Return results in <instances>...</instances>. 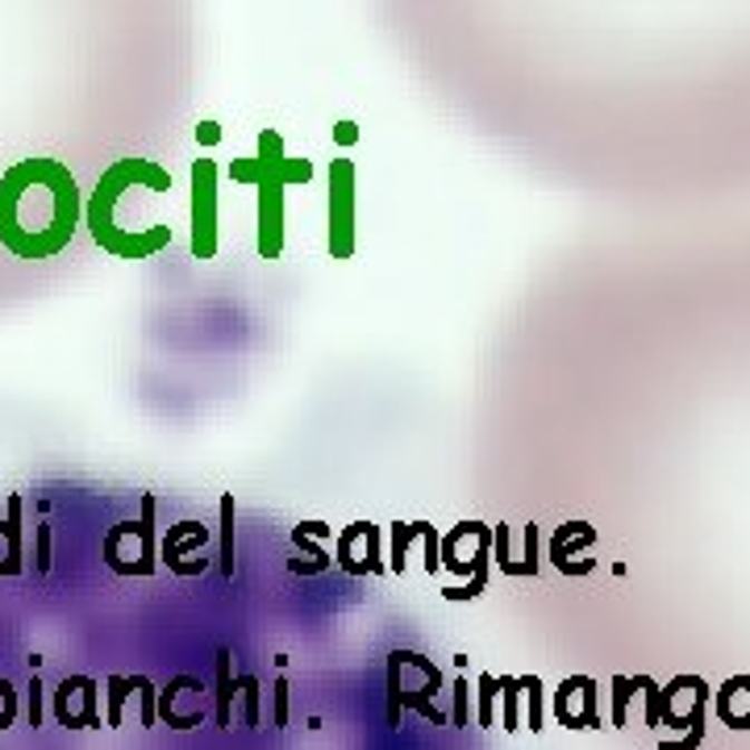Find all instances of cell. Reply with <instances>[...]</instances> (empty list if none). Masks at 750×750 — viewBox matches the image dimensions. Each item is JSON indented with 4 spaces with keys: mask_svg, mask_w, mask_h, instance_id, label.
Here are the masks:
<instances>
[{
    "mask_svg": "<svg viewBox=\"0 0 750 750\" xmlns=\"http://www.w3.org/2000/svg\"><path fill=\"white\" fill-rule=\"evenodd\" d=\"M163 205H172V172L150 159H117L96 179L84 205V225L100 251L138 263L172 246V222L163 217Z\"/></svg>",
    "mask_w": 750,
    "mask_h": 750,
    "instance_id": "6da1fadb",
    "label": "cell"
},
{
    "mask_svg": "<svg viewBox=\"0 0 750 750\" xmlns=\"http://www.w3.org/2000/svg\"><path fill=\"white\" fill-rule=\"evenodd\" d=\"M84 225V196L59 159H21L0 176V246L17 259L64 255Z\"/></svg>",
    "mask_w": 750,
    "mask_h": 750,
    "instance_id": "7a4b0ae2",
    "label": "cell"
},
{
    "mask_svg": "<svg viewBox=\"0 0 750 750\" xmlns=\"http://www.w3.org/2000/svg\"><path fill=\"white\" fill-rule=\"evenodd\" d=\"M230 179L255 188L259 259H280L284 255V230H288L284 225L288 188H292V184H309V179H313V163L288 155L284 138H280L275 129H259L255 155L230 163Z\"/></svg>",
    "mask_w": 750,
    "mask_h": 750,
    "instance_id": "3957f363",
    "label": "cell"
},
{
    "mask_svg": "<svg viewBox=\"0 0 750 750\" xmlns=\"http://www.w3.org/2000/svg\"><path fill=\"white\" fill-rule=\"evenodd\" d=\"M388 725L400 730V713L413 709L426 721H447L450 713L438 704L442 692V671L434 668V659L417 655V651H392L388 655Z\"/></svg>",
    "mask_w": 750,
    "mask_h": 750,
    "instance_id": "277c9868",
    "label": "cell"
},
{
    "mask_svg": "<svg viewBox=\"0 0 750 750\" xmlns=\"http://www.w3.org/2000/svg\"><path fill=\"white\" fill-rule=\"evenodd\" d=\"M155 509L159 500L150 493H143V513L138 522H117L109 526L105 543H100V555H105V567L113 575H155L159 567V538H155Z\"/></svg>",
    "mask_w": 750,
    "mask_h": 750,
    "instance_id": "5b68a950",
    "label": "cell"
},
{
    "mask_svg": "<svg viewBox=\"0 0 750 750\" xmlns=\"http://www.w3.org/2000/svg\"><path fill=\"white\" fill-rule=\"evenodd\" d=\"M488 559H493V526L484 522H459L442 534V572L471 575L467 584L442 588V601H476L488 584Z\"/></svg>",
    "mask_w": 750,
    "mask_h": 750,
    "instance_id": "8992f818",
    "label": "cell"
},
{
    "mask_svg": "<svg viewBox=\"0 0 750 750\" xmlns=\"http://www.w3.org/2000/svg\"><path fill=\"white\" fill-rule=\"evenodd\" d=\"M217 217V163L192 159L188 167V251L192 259H217L222 242Z\"/></svg>",
    "mask_w": 750,
    "mask_h": 750,
    "instance_id": "52a82bcc",
    "label": "cell"
},
{
    "mask_svg": "<svg viewBox=\"0 0 750 750\" xmlns=\"http://www.w3.org/2000/svg\"><path fill=\"white\" fill-rule=\"evenodd\" d=\"M354 230H359V184H354V163H330V259L354 255Z\"/></svg>",
    "mask_w": 750,
    "mask_h": 750,
    "instance_id": "ba28073f",
    "label": "cell"
},
{
    "mask_svg": "<svg viewBox=\"0 0 750 750\" xmlns=\"http://www.w3.org/2000/svg\"><path fill=\"white\" fill-rule=\"evenodd\" d=\"M50 713L64 730H100V684L92 675H64L50 692Z\"/></svg>",
    "mask_w": 750,
    "mask_h": 750,
    "instance_id": "9c48e42d",
    "label": "cell"
},
{
    "mask_svg": "<svg viewBox=\"0 0 750 750\" xmlns=\"http://www.w3.org/2000/svg\"><path fill=\"white\" fill-rule=\"evenodd\" d=\"M208 526L201 522H176V526L167 529V538L159 543V563H167V572L172 575H205L208 572V559H205V546H208Z\"/></svg>",
    "mask_w": 750,
    "mask_h": 750,
    "instance_id": "30bf717a",
    "label": "cell"
},
{
    "mask_svg": "<svg viewBox=\"0 0 750 750\" xmlns=\"http://www.w3.org/2000/svg\"><path fill=\"white\" fill-rule=\"evenodd\" d=\"M383 534L371 522H351V526L338 534V567L347 575H383L388 559H383Z\"/></svg>",
    "mask_w": 750,
    "mask_h": 750,
    "instance_id": "8fae6325",
    "label": "cell"
},
{
    "mask_svg": "<svg viewBox=\"0 0 750 750\" xmlns=\"http://www.w3.org/2000/svg\"><path fill=\"white\" fill-rule=\"evenodd\" d=\"M704 704H709V684L701 675H675L663 688V721L668 730H701L704 725Z\"/></svg>",
    "mask_w": 750,
    "mask_h": 750,
    "instance_id": "7c38bea8",
    "label": "cell"
},
{
    "mask_svg": "<svg viewBox=\"0 0 750 750\" xmlns=\"http://www.w3.org/2000/svg\"><path fill=\"white\" fill-rule=\"evenodd\" d=\"M555 718L567 730H601V697H596V680L588 675H572L563 680L555 692Z\"/></svg>",
    "mask_w": 750,
    "mask_h": 750,
    "instance_id": "4fadbf2b",
    "label": "cell"
},
{
    "mask_svg": "<svg viewBox=\"0 0 750 750\" xmlns=\"http://www.w3.org/2000/svg\"><path fill=\"white\" fill-rule=\"evenodd\" d=\"M509 526H493V559L496 567L505 575H534L538 572V526H526L522 529V538H526V551L522 555H513V546H509Z\"/></svg>",
    "mask_w": 750,
    "mask_h": 750,
    "instance_id": "5bb4252c",
    "label": "cell"
},
{
    "mask_svg": "<svg viewBox=\"0 0 750 750\" xmlns=\"http://www.w3.org/2000/svg\"><path fill=\"white\" fill-rule=\"evenodd\" d=\"M21 513H26L21 493H9V509H4V522H0V575L26 572V551H21Z\"/></svg>",
    "mask_w": 750,
    "mask_h": 750,
    "instance_id": "9a60e30c",
    "label": "cell"
},
{
    "mask_svg": "<svg viewBox=\"0 0 750 750\" xmlns=\"http://www.w3.org/2000/svg\"><path fill=\"white\" fill-rule=\"evenodd\" d=\"M718 718L730 730H750V675H730L718 688Z\"/></svg>",
    "mask_w": 750,
    "mask_h": 750,
    "instance_id": "2e32d148",
    "label": "cell"
},
{
    "mask_svg": "<svg viewBox=\"0 0 750 750\" xmlns=\"http://www.w3.org/2000/svg\"><path fill=\"white\" fill-rule=\"evenodd\" d=\"M230 663H234V651L222 646L217 651V684H213V718L222 730L234 725V697H238V675L230 671Z\"/></svg>",
    "mask_w": 750,
    "mask_h": 750,
    "instance_id": "e0dca14e",
    "label": "cell"
},
{
    "mask_svg": "<svg viewBox=\"0 0 750 750\" xmlns=\"http://www.w3.org/2000/svg\"><path fill=\"white\" fill-rule=\"evenodd\" d=\"M105 725L117 730L121 721H126V704L138 701V675H109L105 680Z\"/></svg>",
    "mask_w": 750,
    "mask_h": 750,
    "instance_id": "ac0fdd59",
    "label": "cell"
},
{
    "mask_svg": "<svg viewBox=\"0 0 750 750\" xmlns=\"http://www.w3.org/2000/svg\"><path fill=\"white\" fill-rule=\"evenodd\" d=\"M584 543H592V529L584 526V522L559 526V534H555V543H551V559H555V567L572 575V551H575V546H584Z\"/></svg>",
    "mask_w": 750,
    "mask_h": 750,
    "instance_id": "d6986e66",
    "label": "cell"
},
{
    "mask_svg": "<svg viewBox=\"0 0 750 750\" xmlns=\"http://www.w3.org/2000/svg\"><path fill=\"white\" fill-rule=\"evenodd\" d=\"M421 529H426V522H397L392 526V551H388V572L405 575L409 572V546L421 538Z\"/></svg>",
    "mask_w": 750,
    "mask_h": 750,
    "instance_id": "ffe728a7",
    "label": "cell"
},
{
    "mask_svg": "<svg viewBox=\"0 0 750 750\" xmlns=\"http://www.w3.org/2000/svg\"><path fill=\"white\" fill-rule=\"evenodd\" d=\"M217 513H222V559H217V567H222L225 579H234V493L222 496Z\"/></svg>",
    "mask_w": 750,
    "mask_h": 750,
    "instance_id": "44dd1931",
    "label": "cell"
},
{
    "mask_svg": "<svg viewBox=\"0 0 750 750\" xmlns=\"http://www.w3.org/2000/svg\"><path fill=\"white\" fill-rule=\"evenodd\" d=\"M496 697H500V680H496L493 671H479V680H476V725L479 730H488L493 725V704Z\"/></svg>",
    "mask_w": 750,
    "mask_h": 750,
    "instance_id": "7402d4cb",
    "label": "cell"
},
{
    "mask_svg": "<svg viewBox=\"0 0 750 750\" xmlns=\"http://www.w3.org/2000/svg\"><path fill=\"white\" fill-rule=\"evenodd\" d=\"M522 684H517V675H500V725L505 730H522Z\"/></svg>",
    "mask_w": 750,
    "mask_h": 750,
    "instance_id": "603a6c76",
    "label": "cell"
},
{
    "mask_svg": "<svg viewBox=\"0 0 750 750\" xmlns=\"http://www.w3.org/2000/svg\"><path fill=\"white\" fill-rule=\"evenodd\" d=\"M522 684V697H526V725L538 734L543 730V680L538 675H517Z\"/></svg>",
    "mask_w": 750,
    "mask_h": 750,
    "instance_id": "cb8c5ba5",
    "label": "cell"
},
{
    "mask_svg": "<svg viewBox=\"0 0 750 750\" xmlns=\"http://www.w3.org/2000/svg\"><path fill=\"white\" fill-rule=\"evenodd\" d=\"M238 692H242V721L259 730V704H263V684H259V675H238Z\"/></svg>",
    "mask_w": 750,
    "mask_h": 750,
    "instance_id": "d4e9b609",
    "label": "cell"
},
{
    "mask_svg": "<svg viewBox=\"0 0 750 750\" xmlns=\"http://www.w3.org/2000/svg\"><path fill=\"white\" fill-rule=\"evenodd\" d=\"M467 718H471V688H467V675H459L450 688V725L467 730Z\"/></svg>",
    "mask_w": 750,
    "mask_h": 750,
    "instance_id": "484cf974",
    "label": "cell"
},
{
    "mask_svg": "<svg viewBox=\"0 0 750 750\" xmlns=\"http://www.w3.org/2000/svg\"><path fill=\"white\" fill-rule=\"evenodd\" d=\"M138 721H143L146 730L159 721V688L150 684L146 675H138Z\"/></svg>",
    "mask_w": 750,
    "mask_h": 750,
    "instance_id": "4316f807",
    "label": "cell"
},
{
    "mask_svg": "<svg viewBox=\"0 0 750 750\" xmlns=\"http://www.w3.org/2000/svg\"><path fill=\"white\" fill-rule=\"evenodd\" d=\"M639 688V675H613V725H625V709H630V697Z\"/></svg>",
    "mask_w": 750,
    "mask_h": 750,
    "instance_id": "83f0119b",
    "label": "cell"
},
{
    "mask_svg": "<svg viewBox=\"0 0 750 750\" xmlns=\"http://www.w3.org/2000/svg\"><path fill=\"white\" fill-rule=\"evenodd\" d=\"M42 704H47V688L38 680V671L30 675V688H26V725L38 730L42 725Z\"/></svg>",
    "mask_w": 750,
    "mask_h": 750,
    "instance_id": "f1b7e54d",
    "label": "cell"
},
{
    "mask_svg": "<svg viewBox=\"0 0 750 750\" xmlns=\"http://www.w3.org/2000/svg\"><path fill=\"white\" fill-rule=\"evenodd\" d=\"M639 688L646 692V725H659L663 721V688L651 675H639Z\"/></svg>",
    "mask_w": 750,
    "mask_h": 750,
    "instance_id": "f546056e",
    "label": "cell"
},
{
    "mask_svg": "<svg viewBox=\"0 0 750 750\" xmlns=\"http://www.w3.org/2000/svg\"><path fill=\"white\" fill-rule=\"evenodd\" d=\"M292 543H296V551H304V555H309V563H318L321 572H330V555L321 551V538H309L304 529H292Z\"/></svg>",
    "mask_w": 750,
    "mask_h": 750,
    "instance_id": "4dcf8cb0",
    "label": "cell"
},
{
    "mask_svg": "<svg viewBox=\"0 0 750 750\" xmlns=\"http://www.w3.org/2000/svg\"><path fill=\"white\" fill-rule=\"evenodd\" d=\"M33 567H38L42 575L50 572V526L47 522L33 526Z\"/></svg>",
    "mask_w": 750,
    "mask_h": 750,
    "instance_id": "1f68e13d",
    "label": "cell"
},
{
    "mask_svg": "<svg viewBox=\"0 0 750 750\" xmlns=\"http://www.w3.org/2000/svg\"><path fill=\"white\" fill-rule=\"evenodd\" d=\"M17 721V688L0 675V734Z\"/></svg>",
    "mask_w": 750,
    "mask_h": 750,
    "instance_id": "d6a6232c",
    "label": "cell"
},
{
    "mask_svg": "<svg viewBox=\"0 0 750 750\" xmlns=\"http://www.w3.org/2000/svg\"><path fill=\"white\" fill-rule=\"evenodd\" d=\"M288 725V680L280 675L272 684V730H284Z\"/></svg>",
    "mask_w": 750,
    "mask_h": 750,
    "instance_id": "836d02e7",
    "label": "cell"
},
{
    "mask_svg": "<svg viewBox=\"0 0 750 750\" xmlns=\"http://www.w3.org/2000/svg\"><path fill=\"white\" fill-rule=\"evenodd\" d=\"M701 742H704V725L701 730H688V734H680V738H663L659 750H697Z\"/></svg>",
    "mask_w": 750,
    "mask_h": 750,
    "instance_id": "e575fe53",
    "label": "cell"
},
{
    "mask_svg": "<svg viewBox=\"0 0 750 750\" xmlns=\"http://www.w3.org/2000/svg\"><path fill=\"white\" fill-rule=\"evenodd\" d=\"M196 143H201V146H217V143H222V126H217V121H201V126H196Z\"/></svg>",
    "mask_w": 750,
    "mask_h": 750,
    "instance_id": "d590c367",
    "label": "cell"
},
{
    "mask_svg": "<svg viewBox=\"0 0 750 750\" xmlns=\"http://www.w3.org/2000/svg\"><path fill=\"white\" fill-rule=\"evenodd\" d=\"M334 143L338 146H354V143H359V126H354V121H338V126H334Z\"/></svg>",
    "mask_w": 750,
    "mask_h": 750,
    "instance_id": "8d00e7d4",
    "label": "cell"
}]
</instances>
